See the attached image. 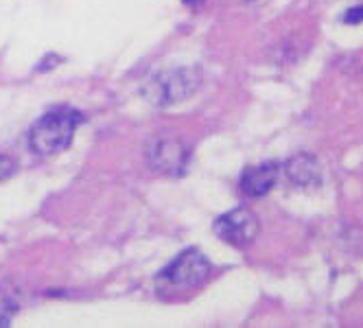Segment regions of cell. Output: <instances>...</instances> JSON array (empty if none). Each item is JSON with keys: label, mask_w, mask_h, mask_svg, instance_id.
Segmentation results:
<instances>
[{"label": "cell", "mask_w": 363, "mask_h": 328, "mask_svg": "<svg viewBox=\"0 0 363 328\" xmlns=\"http://www.w3.org/2000/svg\"><path fill=\"white\" fill-rule=\"evenodd\" d=\"M213 265L199 249H184L177 259H173L155 278V291L162 298L175 300L197 293L211 278Z\"/></svg>", "instance_id": "cell-1"}, {"label": "cell", "mask_w": 363, "mask_h": 328, "mask_svg": "<svg viewBox=\"0 0 363 328\" xmlns=\"http://www.w3.org/2000/svg\"><path fill=\"white\" fill-rule=\"evenodd\" d=\"M79 123H82V116L68 108H57V110L46 112L29 132L31 151L42 158L62 154L64 149L70 147Z\"/></svg>", "instance_id": "cell-2"}, {"label": "cell", "mask_w": 363, "mask_h": 328, "mask_svg": "<svg viewBox=\"0 0 363 328\" xmlns=\"http://www.w3.org/2000/svg\"><path fill=\"white\" fill-rule=\"evenodd\" d=\"M197 86H199V77L193 68L171 70V72L158 74V77L147 86V98L155 106H169L193 94Z\"/></svg>", "instance_id": "cell-3"}, {"label": "cell", "mask_w": 363, "mask_h": 328, "mask_svg": "<svg viewBox=\"0 0 363 328\" xmlns=\"http://www.w3.org/2000/svg\"><path fill=\"white\" fill-rule=\"evenodd\" d=\"M261 232V221L250 208H235L215 221V234L239 249L250 247Z\"/></svg>", "instance_id": "cell-4"}, {"label": "cell", "mask_w": 363, "mask_h": 328, "mask_svg": "<svg viewBox=\"0 0 363 328\" xmlns=\"http://www.w3.org/2000/svg\"><path fill=\"white\" fill-rule=\"evenodd\" d=\"M186 149L175 138H158L149 147V164L158 173L179 175L186 164Z\"/></svg>", "instance_id": "cell-5"}, {"label": "cell", "mask_w": 363, "mask_h": 328, "mask_svg": "<svg viewBox=\"0 0 363 328\" xmlns=\"http://www.w3.org/2000/svg\"><path fill=\"white\" fill-rule=\"evenodd\" d=\"M278 173L280 166L276 162H265V164H258V166H250L243 171L241 175V193L247 197H261L267 195L276 180H278Z\"/></svg>", "instance_id": "cell-6"}, {"label": "cell", "mask_w": 363, "mask_h": 328, "mask_svg": "<svg viewBox=\"0 0 363 328\" xmlns=\"http://www.w3.org/2000/svg\"><path fill=\"white\" fill-rule=\"evenodd\" d=\"M287 175L298 186L315 184L320 182V166L313 160V156H296L287 162Z\"/></svg>", "instance_id": "cell-7"}, {"label": "cell", "mask_w": 363, "mask_h": 328, "mask_svg": "<svg viewBox=\"0 0 363 328\" xmlns=\"http://www.w3.org/2000/svg\"><path fill=\"white\" fill-rule=\"evenodd\" d=\"M16 305L11 302V298H7L5 293H0V326L9 324V315L13 313Z\"/></svg>", "instance_id": "cell-8"}, {"label": "cell", "mask_w": 363, "mask_h": 328, "mask_svg": "<svg viewBox=\"0 0 363 328\" xmlns=\"http://www.w3.org/2000/svg\"><path fill=\"white\" fill-rule=\"evenodd\" d=\"M13 169H16V164H13L9 158H3V156H0V180L9 178V175L13 173Z\"/></svg>", "instance_id": "cell-9"}, {"label": "cell", "mask_w": 363, "mask_h": 328, "mask_svg": "<svg viewBox=\"0 0 363 328\" xmlns=\"http://www.w3.org/2000/svg\"><path fill=\"white\" fill-rule=\"evenodd\" d=\"M344 22H346V24H357V22H363V7H357V9H350V11H346V16H344Z\"/></svg>", "instance_id": "cell-10"}, {"label": "cell", "mask_w": 363, "mask_h": 328, "mask_svg": "<svg viewBox=\"0 0 363 328\" xmlns=\"http://www.w3.org/2000/svg\"><path fill=\"white\" fill-rule=\"evenodd\" d=\"M184 5H189V7H201L203 0H184Z\"/></svg>", "instance_id": "cell-11"}]
</instances>
